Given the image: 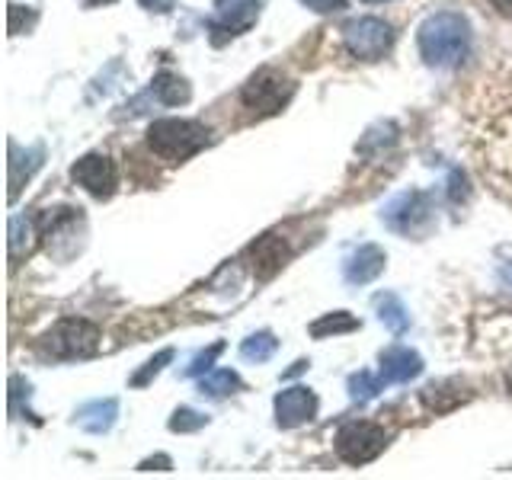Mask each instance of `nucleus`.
<instances>
[{
	"instance_id": "4",
	"label": "nucleus",
	"mask_w": 512,
	"mask_h": 480,
	"mask_svg": "<svg viewBox=\"0 0 512 480\" xmlns=\"http://www.w3.org/2000/svg\"><path fill=\"white\" fill-rule=\"evenodd\" d=\"M343 42L356 58L362 61H378L388 55V48L394 42V32L384 20L375 16H362V20H352L343 26Z\"/></svg>"
},
{
	"instance_id": "1",
	"label": "nucleus",
	"mask_w": 512,
	"mask_h": 480,
	"mask_svg": "<svg viewBox=\"0 0 512 480\" xmlns=\"http://www.w3.org/2000/svg\"><path fill=\"white\" fill-rule=\"evenodd\" d=\"M464 144L477 176L512 208V58L474 84L464 106Z\"/></svg>"
},
{
	"instance_id": "7",
	"label": "nucleus",
	"mask_w": 512,
	"mask_h": 480,
	"mask_svg": "<svg viewBox=\"0 0 512 480\" xmlns=\"http://www.w3.org/2000/svg\"><path fill=\"white\" fill-rule=\"evenodd\" d=\"M71 176L77 180V186H84L96 199H109L119 186V170L103 154H87L84 160H77Z\"/></svg>"
},
{
	"instance_id": "13",
	"label": "nucleus",
	"mask_w": 512,
	"mask_h": 480,
	"mask_svg": "<svg viewBox=\"0 0 512 480\" xmlns=\"http://www.w3.org/2000/svg\"><path fill=\"white\" fill-rule=\"evenodd\" d=\"M384 266V253L378 247H362L356 256H352V263L346 266V276L349 282H368L375 279Z\"/></svg>"
},
{
	"instance_id": "5",
	"label": "nucleus",
	"mask_w": 512,
	"mask_h": 480,
	"mask_svg": "<svg viewBox=\"0 0 512 480\" xmlns=\"http://www.w3.org/2000/svg\"><path fill=\"white\" fill-rule=\"evenodd\" d=\"M388 445V432L375 423H349L336 436V455L346 464H365L384 452Z\"/></svg>"
},
{
	"instance_id": "3",
	"label": "nucleus",
	"mask_w": 512,
	"mask_h": 480,
	"mask_svg": "<svg viewBox=\"0 0 512 480\" xmlns=\"http://www.w3.org/2000/svg\"><path fill=\"white\" fill-rule=\"evenodd\" d=\"M205 141H208V128L192 119H160L148 128L151 151L160 160H167V164H176V160L196 154Z\"/></svg>"
},
{
	"instance_id": "18",
	"label": "nucleus",
	"mask_w": 512,
	"mask_h": 480,
	"mask_svg": "<svg viewBox=\"0 0 512 480\" xmlns=\"http://www.w3.org/2000/svg\"><path fill=\"white\" fill-rule=\"evenodd\" d=\"M141 7L157 10V13H167V10L173 7V0H141Z\"/></svg>"
},
{
	"instance_id": "17",
	"label": "nucleus",
	"mask_w": 512,
	"mask_h": 480,
	"mask_svg": "<svg viewBox=\"0 0 512 480\" xmlns=\"http://www.w3.org/2000/svg\"><path fill=\"white\" fill-rule=\"evenodd\" d=\"M352 327H356V320L340 314V317H327V320H320V324H314V333H317V336H324L327 330L336 333V330H352Z\"/></svg>"
},
{
	"instance_id": "21",
	"label": "nucleus",
	"mask_w": 512,
	"mask_h": 480,
	"mask_svg": "<svg viewBox=\"0 0 512 480\" xmlns=\"http://www.w3.org/2000/svg\"><path fill=\"white\" fill-rule=\"evenodd\" d=\"M509 394H512V381H509Z\"/></svg>"
},
{
	"instance_id": "12",
	"label": "nucleus",
	"mask_w": 512,
	"mask_h": 480,
	"mask_svg": "<svg viewBox=\"0 0 512 480\" xmlns=\"http://www.w3.org/2000/svg\"><path fill=\"white\" fill-rule=\"evenodd\" d=\"M282 263H285V244L276 234L263 237L260 244L253 247V269H260V276H272Z\"/></svg>"
},
{
	"instance_id": "16",
	"label": "nucleus",
	"mask_w": 512,
	"mask_h": 480,
	"mask_svg": "<svg viewBox=\"0 0 512 480\" xmlns=\"http://www.w3.org/2000/svg\"><path fill=\"white\" fill-rule=\"evenodd\" d=\"M231 388H237V378L231 372H218L202 381V391H208V394H228Z\"/></svg>"
},
{
	"instance_id": "2",
	"label": "nucleus",
	"mask_w": 512,
	"mask_h": 480,
	"mask_svg": "<svg viewBox=\"0 0 512 480\" xmlns=\"http://www.w3.org/2000/svg\"><path fill=\"white\" fill-rule=\"evenodd\" d=\"M468 23L461 20L458 13H436L429 16L420 29V52L429 64H439V68H448V64H455L464 58L468 52Z\"/></svg>"
},
{
	"instance_id": "8",
	"label": "nucleus",
	"mask_w": 512,
	"mask_h": 480,
	"mask_svg": "<svg viewBox=\"0 0 512 480\" xmlns=\"http://www.w3.org/2000/svg\"><path fill=\"white\" fill-rule=\"evenodd\" d=\"M96 346V327L87 324V320H61V324L48 333V349L55 356L68 359V356H87V352Z\"/></svg>"
},
{
	"instance_id": "20",
	"label": "nucleus",
	"mask_w": 512,
	"mask_h": 480,
	"mask_svg": "<svg viewBox=\"0 0 512 480\" xmlns=\"http://www.w3.org/2000/svg\"><path fill=\"white\" fill-rule=\"evenodd\" d=\"M87 7H103V4H112V0H84Z\"/></svg>"
},
{
	"instance_id": "11",
	"label": "nucleus",
	"mask_w": 512,
	"mask_h": 480,
	"mask_svg": "<svg viewBox=\"0 0 512 480\" xmlns=\"http://www.w3.org/2000/svg\"><path fill=\"white\" fill-rule=\"evenodd\" d=\"M420 372V359L407 349H391L388 356L381 359V378L384 381H407Z\"/></svg>"
},
{
	"instance_id": "19",
	"label": "nucleus",
	"mask_w": 512,
	"mask_h": 480,
	"mask_svg": "<svg viewBox=\"0 0 512 480\" xmlns=\"http://www.w3.org/2000/svg\"><path fill=\"white\" fill-rule=\"evenodd\" d=\"M493 4V10L500 13V16H506V20H512V0H490Z\"/></svg>"
},
{
	"instance_id": "10",
	"label": "nucleus",
	"mask_w": 512,
	"mask_h": 480,
	"mask_svg": "<svg viewBox=\"0 0 512 480\" xmlns=\"http://www.w3.org/2000/svg\"><path fill=\"white\" fill-rule=\"evenodd\" d=\"M260 13V0H218V23L234 36L253 26Z\"/></svg>"
},
{
	"instance_id": "15",
	"label": "nucleus",
	"mask_w": 512,
	"mask_h": 480,
	"mask_svg": "<svg viewBox=\"0 0 512 480\" xmlns=\"http://www.w3.org/2000/svg\"><path fill=\"white\" fill-rule=\"evenodd\" d=\"M272 352H276V340H272L269 333H260V336H250V340L244 343V356L247 359H256V362H263L269 359Z\"/></svg>"
},
{
	"instance_id": "14",
	"label": "nucleus",
	"mask_w": 512,
	"mask_h": 480,
	"mask_svg": "<svg viewBox=\"0 0 512 480\" xmlns=\"http://www.w3.org/2000/svg\"><path fill=\"white\" fill-rule=\"evenodd\" d=\"M154 90L160 93V100H164L167 106H176V103H186V100H189L186 80L173 77V74H160V77H157V84H154Z\"/></svg>"
},
{
	"instance_id": "6",
	"label": "nucleus",
	"mask_w": 512,
	"mask_h": 480,
	"mask_svg": "<svg viewBox=\"0 0 512 480\" xmlns=\"http://www.w3.org/2000/svg\"><path fill=\"white\" fill-rule=\"evenodd\" d=\"M292 90L295 84L288 77H282L279 71H260L244 87V93H240V103L253 112H260V116H269V112H279L288 103Z\"/></svg>"
},
{
	"instance_id": "9",
	"label": "nucleus",
	"mask_w": 512,
	"mask_h": 480,
	"mask_svg": "<svg viewBox=\"0 0 512 480\" xmlns=\"http://www.w3.org/2000/svg\"><path fill=\"white\" fill-rule=\"evenodd\" d=\"M314 410H317V397L308 388H288L276 397V416H279V426L285 429L311 420Z\"/></svg>"
}]
</instances>
